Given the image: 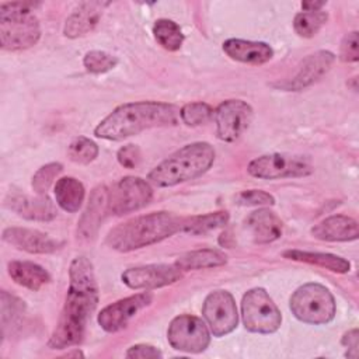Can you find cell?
<instances>
[{"mask_svg":"<svg viewBox=\"0 0 359 359\" xmlns=\"http://www.w3.org/2000/svg\"><path fill=\"white\" fill-rule=\"evenodd\" d=\"M69 289L56 328L48 346L65 349L79 345L86 334L87 323L98 303V286L93 264L86 257H76L69 268Z\"/></svg>","mask_w":359,"mask_h":359,"instance_id":"6da1fadb","label":"cell"},{"mask_svg":"<svg viewBox=\"0 0 359 359\" xmlns=\"http://www.w3.org/2000/svg\"><path fill=\"white\" fill-rule=\"evenodd\" d=\"M180 121V108L160 101L126 102L116 107L94 129V135L107 140H123L146 129L174 126Z\"/></svg>","mask_w":359,"mask_h":359,"instance_id":"7a4b0ae2","label":"cell"},{"mask_svg":"<svg viewBox=\"0 0 359 359\" xmlns=\"http://www.w3.org/2000/svg\"><path fill=\"white\" fill-rule=\"evenodd\" d=\"M182 217L171 212H151L115 226L107 236V244L116 251L129 252L181 231Z\"/></svg>","mask_w":359,"mask_h":359,"instance_id":"3957f363","label":"cell"},{"mask_svg":"<svg viewBox=\"0 0 359 359\" xmlns=\"http://www.w3.org/2000/svg\"><path fill=\"white\" fill-rule=\"evenodd\" d=\"M215 161V149L208 142H195L178 149L157 164L147 175L158 188L174 187L205 174Z\"/></svg>","mask_w":359,"mask_h":359,"instance_id":"277c9868","label":"cell"},{"mask_svg":"<svg viewBox=\"0 0 359 359\" xmlns=\"http://www.w3.org/2000/svg\"><path fill=\"white\" fill-rule=\"evenodd\" d=\"M32 1H8L0 4V42L6 50L17 52L34 46L41 38V25Z\"/></svg>","mask_w":359,"mask_h":359,"instance_id":"5b68a950","label":"cell"},{"mask_svg":"<svg viewBox=\"0 0 359 359\" xmlns=\"http://www.w3.org/2000/svg\"><path fill=\"white\" fill-rule=\"evenodd\" d=\"M290 310L303 323L314 325L327 324L335 316V300L325 286L306 283L290 296Z\"/></svg>","mask_w":359,"mask_h":359,"instance_id":"8992f818","label":"cell"},{"mask_svg":"<svg viewBox=\"0 0 359 359\" xmlns=\"http://www.w3.org/2000/svg\"><path fill=\"white\" fill-rule=\"evenodd\" d=\"M241 317L245 330L272 334L279 330L282 314L268 292L262 287L250 289L241 300Z\"/></svg>","mask_w":359,"mask_h":359,"instance_id":"52a82bcc","label":"cell"},{"mask_svg":"<svg viewBox=\"0 0 359 359\" xmlns=\"http://www.w3.org/2000/svg\"><path fill=\"white\" fill-rule=\"evenodd\" d=\"M250 175L261 180L297 178L313 172V165L304 156L272 153L251 160L247 165Z\"/></svg>","mask_w":359,"mask_h":359,"instance_id":"ba28073f","label":"cell"},{"mask_svg":"<svg viewBox=\"0 0 359 359\" xmlns=\"http://www.w3.org/2000/svg\"><path fill=\"white\" fill-rule=\"evenodd\" d=\"M153 199V188L140 177H123L108 189V210L116 216L139 210Z\"/></svg>","mask_w":359,"mask_h":359,"instance_id":"9c48e42d","label":"cell"},{"mask_svg":"<svg viewBox=\"0 0 359 359\" xmlns=\"http://www.w3.org/2000/svg\"><path fill=\"white\" fill-rule=\"evenodd\" d=\"M170 345L181 352H203L210 342L208 325L196 316L181 314L171 320L167 331Z\"/></svg>","mask_w":359,"mask_h":359,"instance_id":"30bf717a","label":"cell"},{"mask_svg":"<svg viewBox=\"0 0 359 359\" xmlns=\"http://www.w3.org/2000/svg\"><path fill=\"white\" fill-rule=\"evenodd\" d=\"M202 314L215 337L230 334L238 324L237 306L227 290L210 292L203 302Z\"/></svg>","mask_w":359,"mask_h":359,"instance_id":"8fae6325","label":"cell"},{"mask_svg":"<svg viewBox=\"0 0 359 359\" xmlns=\"http://www.w3.org/2000/svg\"><path fill=\"white\" fill-rule=\"evenodd\" d=\"M216 135L223 142H234L248 129L252 121V108L243 100H227L215 109Z\"/></svg>","mask_w":359,"mask_h":359,"instance_id":"7c38bea8","label":"cell"},{"mask_svg":"<svg viewBox=\"0 0 359 359\" xmlns=\"http://www.w3.org/2000/svg\"><path fill=\"white\" fill-rule=\"evenodd\" d=\"M182 276V271L175 265L150 264L133 266L122 273V282L130 289H157L175 283Z\"/></svg>","mask_w":359,"mask_h":359,"instance_id":"4fadbf2b","label":"cell"},{"mask_svg":"<svg viewBox=\"0 0 359 359\" xmlns=\"http://www.w3.org/2000/svg\"><path fill=\"white\" fill-rule=\"evenodd\" d=\"M335 62V55L330 50H317L306 56L297 66L294 74L285 81L273 84L285 91H300L320 80Z\"/></svg>","mask_w":359,"mask_h":359,"instance_id":"5bb4252c","label":"cell"},{"mask_svg":"<svg viewBox=\"0 0 359 359\" xmlns=\"http://www.w3.org/2000/svg\"><path fill=\"white\" fill-rule=\"evenodd\" d=\"M153 302V294L149 292L137 293L121 299L107 307L98 314V324L107 332H116L128 325V323L144 307Z\"/></svg>","mask_w":359,"mask_h":359,"instance_id":"9a60e30c","label":"cell"},{"mask_svg":"<svg viewBox=\"0 0 359 359\" xmlns=\"http://www.w3.org/2000/svg\"><path fill=\"white\" fill-rule=\"evenodd\" d=\"M4 206L18 216L34 222H50L57 216L56 206L46 195L29 196L13 189L6 196Z\"/></svg>","mask_w":359,"mask_h":359,"instance_id":"2e32d148","label":"cell"},{"mask_svg":"<svg viewBox=\"0 0 359 359\" xmlns=\"http://www.w3.org/2000/svg\"><path fill=\"white\" fill-rule=\"evenodd\" d=\"M3 240L10 245L31 254H52L63 247V241L48 234L25 227H7L3 231Z\"/></svg>","mask_w":359,"mask_h":359,"instance_id":"e0dca14e","label":"cell"},{"mask_svg":"<svg viewBox=\"0 0 359 359\" xmlns=\"http://www.w3.org/2000/svg\"><path fill=\"white\" fill-rule=\"evenodd\" d=\"M107 212H109L108 210V188L105 185H98L91 191L87 208L84 209L79 220L77 236L83 240H93Z\"/></svg>","mask_w":359,"mask_h":359,"instance_id":"ac0fdd59","label":"cell"},{"mask_svg":"<svg viewBox=\"0 0 359 359\" xmlns=\"http://www.w3.org/2000/svg\"><path fill=\"white\" fill-rule=\"evenodd\" d=\"M109 3L105 1H84L80 3L67 17L63 34L67 38H79L91 32L102 17L104 8Z\"/></svg>","mask_w":359,"mask_h":359,"instance_id":"d6986e66","label":"cell"},{"mask_svg":"<svg viewBox=\"0 0 359 359\" xmlns=\"http://www.w3.org/2000/svg\"><path fill=\"white\" fill-rule=\"evenodd\" d=\"M311 234L321 241H352L359 236L358 222L345 215H332L311 227Z\"/></svg>","mask_w":359,"mask_h":359,"instance_id":"ffe728a7","label":"cell"},{"mask_svg":"<svg viewBox=\"0 0 359 359\" xmlns=\"http://www.w3.org/2000/svg\"><path fill=\"white\" fill-rule=\"evenodd\" d=\"M282 220L269 209H258L245 219V230L252 243L266 244L282 236Z\"/></svg>","mask_w":359,"mask_h":359,"instance_id":"44dd1931","label":"cell"},{"mask_svg":"<svg viewBox=\"0 0 359 359\" xmlns=\"http://www.w3.org/2000/svg\"><path fill=\"white\" fill-rule=\"evenodd\" d=\"M223 50L230 59L248 65H264L273 56V50L268 43L237 38L224 41Z\"/></svg>","mask_w":359,"mask_h":359,"instance_id":"7402d4cb","label":"cell"},{"mask_svg":"<svg viewBox=\"0 0 359 359\" xmlns=\"http://www.w3.org/2000/svg\"><path fill=\"white\" fill-rule=\"evenodd\" d=\"M7 271L17 285L34 292L50 282L48 271L31 261H11L7 265Z\"/></svg>","mask_w":359,"mask_h":359,"instance_id":"603a6c76","label":"cell"},{"mask_svg":"<svg viewBox=\"0 0 359 359\" xmlns=\"http://www.w3.org/2000/svg\"><path fill=\"white\" fill-rule=\"evenodd\" d=\"M285 258L306 262L310 265H317L320 268L328 269L337 273H346L351 269V262L342 257L328 254V252H313V251H302V250H286L282 254Z\"/></svg>","mask_w":359,"mask_h":359,"instance_id":"cb8c5ba5","label":"cell"},{"mask_svg":"<svg viewBox=\"0 0 359 359\" xmlns=\"http://www.w3.org/2000/svg\"><path fill=\"white\" fill-rule=\"evenodd\" d=\"M227 262V257L224 252L213 248L194 250L180 255L175 259V265L184 271H195V269H206V268H217Z\"/></svg>","mask_w":359,"mask_h":359,"instance_id":"d4e9b609","label":"cell"},{"mask_svg":"<svg viewBox=\"0 0 359 359\" xmlns=\"http://www.w3.org/2000/svg\"><path fill=\"white\" fill-rule=\"evenodd\" d=\"M86 189L84 185L73 178V177H63L56 181L55 185V198L56 203L66 212H77L81 208L84 201Z\"/></svg>","mask_w":359,"mask_h":359,"instance_id":"484cf974","label":"cell"},{"mask_svg":"<svg viewBox=\"0 0 359 359\" xmlns=\"http://www.w3.org/2000/svg\"><path fill=\"white\" fill-rule=\"evenodd\" d=\"M227 222H229V213L223 210L184 217L181 223V231L191 233V234H206L215 229H219L227 224Z\"/></svg>","mask_w":359,"mask_h":359,"instance_id":"4316f807","label":"cell"},{"mask_svg":"<svg viewBox=\"0 0 359 359\" xmlns=\"http://www.w3.org/2000/svg\"><path fill=\"white\" fill-rule=\"evenodd\" d=\"M153 34L156 41L167 50L175 52L184 42V34L180 25L168 18H160L153 25Z\"/></svg>","mask_w":359,"mask_h":359,"instance_id":"83f0119b","label":"cell"},{"mask_svg":"<svg viewBox=\"0 0 359 359\" xmlns=\"http://www.w3.org/2000/svg\"><path fill=\"white\" fill-rule=\"evenodd\" d=\"M0 302H1V332L3 335H6L8 328L11 331V327H17V324L20 323L25 311V304L21 299L10 294L6 290H1Z\"/></svg>","mask_w":359,"mask_h":359,"instance_id":"f1b7e54d","label":"cell"},{"mask_svg":"<svg viewBox=\"0 0 359 359\" xmlns=\"http://www.w3.org/2000/svg\"><path fill=\"white\" fill-rule=\"evenodd\" d=\"M328 14L325 11H302L293 20V28L297 35L303 38L314 36L327 22Z\"/></svg>","mask_w":359,"mask_h":359,"instance_id":"f546056e","label":"cell"},{"mask_svg":"<svg viewBox=\"0 0 359 359\" xmlns=\"http://www.w3.org/2000/svg\"><path fill=\"white\" fill-rule=\"evenodd\" d=\"M215 109L202 101L188 102L180 109V119L188 126H199L213 118Z\"/></svg>","mask_w":359,"mask_h":359,"instance_id":"4dcf8cb0","label":"cell"},{"mask_svg":"<svg viewBox=\"0 0 359 359\" xmlns=\"http://www.w3.org/2000/svg\"><path fill=\"white\" fill-rule=\"evenodd\" d=\"M67 156L73 163L88 164L98 156V146L91 139L79 136L69 144Z\"/></svg>","mask_w":359,"mask_h":359,"instance_id":"1f68e13d","label":"cell"},{"mask_svg":"<svg viewBox=\"0 0 359 359\" xmlns=\"http://www.w3.org/2000/svg\"><path fill=\"white\" fill-rule=\"evenodd\" d=\"M63 165L60 163H48L42 165L32 177V189L36 195H46L48 189L62 172Z\"/></svg>","mask_w":359,"mask_h":359,"instance_id":"d6a6232c","label":"cell"},{"mask_svg":"<svg viewBox=\"0 0 359 359\" xmlns=\"http://www.w3.org/2000/svg\"><path fill=\"white\" fill-rule=\"evenodd\" d=\"M83 65L87 72L101 74L112 70L118 65V59L104 50H90L86 53Z\"/></svg>","mask_w":359,"mask_h":359,"instance_id":"836d02e7","label":"cell"},{"mask_svg":"<svg viewBox=\"0 0 359 359\" xmlns=\"http://www.w3.org/2000/svg\"><path fill=\"white\" fill-rule=\"evenodd\" d=\"M236 203L243 206H265L273 205L275 198L262 189H247L236 196Z\"/></svg>","mask_w":359,"mask_h":359,"instance_id":"e575fe53","label":"cell"},{"mask_svg":"<svg viewBox=\"0 0 359 359\" xmlns=\"http://www.w3.org/2000/svg\"><path fill=\"white\" fill-rule=\"evenodd\" d=\"M339 59L342 62H358L359 59V41H358V31H352L346 34L341 42L339 48Z\"/></svg>","mask_w":359,"mask_h":359,"instance_id":"d590c367","label":"cell"},{"mask_svg":"<svg viewBox=\"0 0 359 359\" xmlns=\"http://www.w3.org/2000/svg\"><path fill=\"white\" fill-rule=\"evenodd\" d=\"M118 163L125 168H136L142 160L140 149L136 144H125L116 153Z\"/></svg>","mask_w":359,"mask_h":359,"instance_id":"8d00e7d4","label":"cell"},{"mask_svg":"<svg viewBox=\"0 0 359 359\" xmlns=\"http://www.w3.org/2000/svg\"><path fill=\"white\" fill-rule=\"evenodd\" d=\"M126 358H140V359H149V358H161L163 353L154 348L153 345H147V344H137L130 346L126 353Z\"/></svg>","mask_w":359,"mask_h":359,"instance_id":"74e56055","label":"cell"},{"mask_svg":"<svg viewBox=\"0 0 359 359\" xmlns=\"http://www.w3.org/2000/svg\"><path fill=\"white\" fill-rule=\"evenodd\" d=\"M341 344L348 348V358H358V330L352 328L344 334Z\"/></svg>","mask_w":359,"mask_h":359,"instance_id":"f35d334b","label":"cell"},{"mask_svg":"<svg viewBox=\"0 0 359 359\" xmlns=\"http://www.w3.org/2000/svg\"><path fill=\"white\" fill-rule=\"evenodd\" d=\"M325 6V1H303L302 8L304 11H320Z\"/></svg>","mask_w":359,"mask_h":359,"instance_id":"ab89813d","label":"cell"},{"mask_svg":"<svg viewBox=\"0 0 359 359\" xmlns=\"http://www.w3.org/2000/svg\"><path fill=\"white\" fill-rule=\"evenodd\" d=\"M66 358H72V356H76V358H79V356H84V353L81 352V351H79V349H74V351H72V352H67L66 355H65Z\"/></svg>","mask_w":359,"mask_h":359,"instance_id":"60d3db41","label":"cell"}]
</instances>
